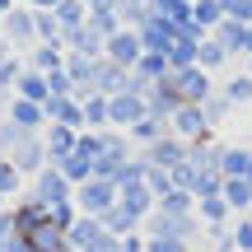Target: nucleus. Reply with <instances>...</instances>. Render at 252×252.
I'll use <instances>...</instances> for the list:
<instances>
[{"instance_id": "nucleus-1", "label": "nucleus", "mask_w": 252, "mask_h": 252, "mask_svg": "<svg viewBox=\"0 0 252 252\" xmlns=\"http://www.w3.org/2000/svg\"><path fill=\"white\" fill-rule=\"evenodd\" d=\"M145 238H178V243H196L201 238V220L196 215H163V210H150V220L140 224Z\"/></svg>"}, {"instance_id": "nucleus-2", "label": "nucleus", "mask_w": 252, "mask_h": 252, "mask_svg": "<svg viewBox=\"0 0 252 252\" xmlns=\"http://www.w3.org/2000/svg\"><path fill=\"white\" fill-rule=\"evenodd\" d=\"M24 196H33L37 206H47V210H56V206H65V201H75V187L61 178V168H52L47 163L37 178H28V187H24Z\"/></svg>"}, {"instance_id": "nucleus-3", "label": "nucleus", "mask_w": 252, "mask_h": 252, "mask_svg": "<svg viewBox=\"0 0 252 252\" xmlns=\"http://www.w3.org/2000/svg\"><path fill=\"white\" fill-rule=\"evenodd\" d=\"M112 206H117V182H108V178H89V182H80V187H75V210H80V215L103 220Z\"/></svg>"}, {"instance_id": "nucleus-4", "label": "nucleus", "mask_w": 252, "mask_h": 252, "mask_svg": "<svg viewBox=\"0 0 252 252\" xmlns=\"http://www.w3.org/2000/svg\"><path fill=\"white\" fill-rule=\"evenodd\" d=\"M0 37H5L9 47H28V52H33L37 47V28H33V9L28 5H14L9 9V14H0Z\"/></svg>"}, {"instance_id": "nucleus-5", "label": "nucleus", "mask_w": 252, "mask_h": 252, "mask_svg": "<svg viewBox=\"0 0 252 252\" xmlns=\"http://www.w3.org/2000/svg\"><path fill=\"white\" fill-rule=\"evenodd\" d=\"M168 131L178 135V140H187V145H196V140H215V131L206 126V117H201V103H182V108L168 117Z\"/></svg>"}, {"instance_id": "nucleus-6", "label": "nucleus", "mask_w": 252, "mask_h": 252, "mask_svg": "<svg viewBox=\"0 0 252 252\" xmlns=\"http://www.w3.org/2000/svg\"><path fill=\"white\" fill-rule=\"evenodd\" d=\"M140 56H145V47H140V33H135V28H122V33H112L108 42H103V61L122 65V70H135Z\"/></svg>"}, {"instance_id": "nucleus-7", "label": "nucleus", "mask_w": 252, "mask_h": 252, "mask_svg": "<svg viewBox=\"0 0 252 252\" xmlns=\"http://www.w3.org/2000/svg\"><path fill=\"white\" fill-rule=\"evenodd\" d=\"M168 84L178 89V98H182V103H206L210 94H215V89H210V75L201 70V65H187V70H168Z\"/></svg>"}, {"instance_id": "nucleus-8", "label": "nucleus", "mask_w": 252, "mask_h": 252, "mask_svg": "<svg viewBox=\"0 0 252 252\" xmlns=\"http://www.w3.org/2000/svg\"><path fill=\"white\" fill-rule=\"evenodd\" d=\"M140 117H145V98H140V94L122 89V94L108 98V126H112V131H131Z\"/></svg>"}, {"instance_id": "nucleus-9", "label": "nucleus", "mask_w": 252, "mask_h": 252, "mask_svg": "<svg viewBox=\"0 0 252 252\" xmlns=\"http://www.w3.org/2000/svg\"><path fill=\"white\" fill-rule=\"evenodd\" d=\"M9 163L24 173V182H28V178H37V173L47 168V145H42V131H37V135H24V140L14 145V154H9Z\"/></svg>"}, {"instance_id": "nucleus-10", "label": "nucleus", "mask_w": 252, "mask_h": 252, "mask_svg": "<svg viewBox=\"0 0 252 252\" xmlns=\"http://www.w3.org/2000/svg\"><path fill=\"white\" fill-rule=\"evenodd\" d=\"M187 150L191 145L187 140H178V135H163V140H154L150 150H140V159L150 163V168H178V163H187Z\"/></svg>"}, {"instance_id": "nucleus-11", "label": "nucleus", "mask_w": 252, "mask_h": 252, "mask_svg": "<svg viewBox=\"0 0 252 252\" xmlns=\"http://www.w3.org/2000/svg\"><path fill=\"white\" fill-rule=\"evenodd\" d=\"M42 112H47V126H70V131H84V108H80V98H47L42 103Z\"/></svg>"}, {"instance_id": "nucleus-12", "label": "nucleus", "mask_w": 252, "mask_h": 252, "mask_svg": "<svg viewBox=\"0 0 252 252\" xmlns=\"http://www.w3.org/2000/svg\"><path fill=\"white\" fill-rule=\"evenodd\" d=\"M9 122L19 126V131H47V112H42V103H28V98H14L9 94V112H5Z\"/></svg>"}, {"instance_id": "nucleus-13", "label": "nucleus", "mask_w": 252, "mask_h": 252, "mask_svg": "<svg viewBox=\"0 0 252 252\" xmlns=\"http://www.w3.org/2000/svg\"><path fill=\"white\" fill-rule=\"evenodd\" d=\"M24 248H28V252H70V243H65V229H56L52 220H42L33 234H24Z\"/></svg>"}, {"instance_id": "nucleus-14", "label": "nucleus", "mask_w": 252, "mask_h": 252, "mask_svg": "<svg viewBox=\"0 0 252 252\" xmlns=\"http://www.w3.org/2000/svg\"><path fill=\"white\" fill-rule=\"evenodd\" d=\"M24 65H28V70L52 75V70H61V65H65V47H61V42H37L33 52L24 56Z\"/></svg>"}, {"instance_id": "nucleus-15", "label": "nucleus", "mask_w": 252, "mask_h": 252, "mask_svg": "<svg viewBox=\"0 0 252 252\" xmlns=\"http://www.w3.org/2000/svg\"><path fill=\"white\" fill-rule=\"evenodd\" d=\"M75 140H80V131H70V126H47V131H42V145H47V163H61L65 154L75 150Z\"/></svg>"}, {"instance_id": "nucleus-16", "label": "nucleus", "mask_w": 252, "mask_h": 252, "mask_svg": "<svg viewBox=\"0 0 252 252\" xmlns=\"http://www.w3.org/2000/svg\"><path fill=\"white\" fill-rule=\"evenodd\" d=\"M252 173V150L248 145H224L220 150V178H248Z\"/></svg>"}, {"instance_id": "nucleus-17", "label": "nucleus", "mask_w": 252, "mask_h": 252, "mask_svg": "<svg viewBox=\"0 0 252 252\" xmlns=\"http://www.w3.org/2000/svg\"><path fill=\"white\" fill-rule=\"evenodd\" d=\"M126 135H131V145H135V150H150L154 140H163V135H173V131H168V122H163V117H150V112H145V117L135 122Z\"/></svg>"}, {"instance_id": "nucleus-18", "label": "nucleus", "mask_w": 252, "mask_h": 252, "mask_svg": "<svg viewBox=\"0 0 252 252\" xmlns=\"http://www.w3.org/2000/svg\"><path fill=\"white\" fill-rule=\"evenodd\" d=\"M98 234H103V220L80 215V220L70 224V234H65V243H70V252H89L94 243H98Z\"/></svg>"}, {"instance_id": "nucleus-19", "label": "nucleus", "mask_w": 252, "mask_h": 252, "mask_svg": "<svg viewBox=\"0 0 252 252\" xmlns=\"http://www.w3.org/2000/svg\"><path fill=\"white\" fill-rule=\"evenodd\" d=\"M117 206H126L131 215H140V220H150V210H154V191L145 187V182H131V187H117Z\"/></svg>"}, {"instance_id": "nucleus-20", "label": "nucleus", "mask_w": 252, "mask_h": 252, "mask_svg": "<svg viewBox=\"0 0 252 252\" xmlns=\"http://www.w3.org/2000/svg\"><path fill=\"white\" fill-rule=\"evenodd\" d=\"M220 196H224V206L234 210V215H252V182L248 178H224Z\"/></svg>"}, {"instance_id": "nucleus-21", "label": "nucleus", "mask_w": 252, "mask_h": 252, "mask_svg": "<svg viewBox=\"0 0 252 252\" xmlns=\"http://www.w3.org/2000/svg\"><path fill=\"white\" fill-rule=\"evenodd\" d=\"M9 215H14V238H24V234H33V229L47 220V206H37L33 196H24L14 210H9Z\"/></svg>"}, {"instance_id": "nucleus-22", "label": "nucleus", "mask_w": 252, "mask_h": 252, "mask_svg": "<svg viewBox=\"0 0 252 252\" xmlns=\"http://www.w3.org/2000/svg\"><path fill=\"white\" fill-rule=\"evenodd\" d=\"M14 98L47 103V98H52V89H47V75H42V70H28V65H24V75H19V84H14Z\"/></svg>"}, {"instance_id": "nucleus-23", "label": "nucleus", "mask_w": 252, "mask_h": 252, "mask_svg": "<svg viewBox=\"0 0 252 252\" xmlns=\"http://www.w3.org/2000/svg\"><path fill=\"white\" fill-rule=\"evenodd\" d=\"M52 14H56V24H61V37L89 24V5H84V0H61V5H56Z\"/></svg>"}, {"instance_id": "nucleus-24", "label": "nucleus", "mask_w": 252, "mask_h": 252, "mask_svg": "<svg viewBox=\"0 0 252 252\" xmlns=\"http://www.w3.org/2000/svg\"><path fill=\"white\" fill-rule=\"evenodd\" d=\"M140 224H145V220H140V215H131V210H126V206H112L108 215H103V229H108L112 238H126V234H140Z\"/></svg>"}, {"instance_id": "nucleus-25", "label": "nucleus", "mask_w": 252, "mask_h": 252, "mask_svg": "<svg viewBox=\"0 0 252 252\" xmlns=\"http://www.w3.org/2000/svg\"><path fill=\"white\" fill-rule=\"evenodd\" d=\"M243 37H248V24H238V19H229V14H224V24H215V42L224 47V56L243 52Z\"/></svg>"}, {"instance_id": "nucleus-26", "label": "nucleus", "mask_w": 252, "mask_h": 252, "mask_svg": "<svg viewBox=\"0 0 252 252\" xmlns=\"http://www.w3.org/2000/svg\"><path fill=\"white\" fill-rule=\"evenodd\" d=\"M80 108H84V131H108V98L103 94L80 98Z\"/></svg>"}, {"instance_id": "nucleus-27", "label": "nucleus", "mask_w": 252, "mask_h": 252, "mask_svg": "<svg viewBox=\"0 0 252 252\" xmlns=\"http://www.w3.org/2000/svg\"><path fill=\"white\" fill-rule=\"evenodd\" d=\"M229 215H234V210L224 206V196H201L196 201V220L201 224H229Z\"/></svg>"}, {"instance_id": "nucleus-28", "label": "nucleus", "mask_w": 252, "mask_h": 252, "mask_svg": "<svg viewBox=\"0 0 252 252\" xmlns=\"http://www.w3.org/2000/svg\"><path fill=\"white\" fill-rule=\"evenodd\" d=\"M191 19H196V28L206 33V28L224 24V5H220V0H191Z\"/></svg>"}, {"instance_id": "nucleus-29", "label": "nucleus", "mask_w": 252, "mask_h": 252, "mask_svg": "<svg viewBox=\"0 0 252 252\" xmlns=\"http://www.w3.org/2000/svg\"><path fill=\"white\" fill-rule=\"evenodd\" d=\"M154 210H163V215H196V196L178 187V191H168V196H163Z\"/></svg>"}, {"instance_id": "nucleus-30", "label": "nucleus", "mask_w": 252, "mask_h": 252, "mask_svg": "<svg viewBox=\"0 0 252 252\" xmlns=\"http://www.w3.org/2000/svg\"><path fill=\"white\" fill-rule=\"evenodd\" d=\"M145 187L154 191V206H159L168 191H178V182H173V173H168V168H145Z\"/></svg>"}, {"instance_id": "nucleus-31", "label": "nucleus", "mask_w": 252, "mask_h": 252, "mask_svg": "<svg viewBox=\"0 0 252 252\" xmlns=\"http://www.w3.org/2000/svg\"><path fill=\"white\" fill-rule=\"evenodd\" d=\"M19 191H24V173H19L14 163H9L5 154H0V196L9 201V196H19Z\"/></svg>"}, {"instance_id": "nucleus-32", "label": "nucleus", "mask_w": 252, "mask_h": 252, "mask_svg": "<svg viewBox=\"0 0 252 252\" xmlns=\"http://www.w3.org/2000/svg\"><path fill=\"white\" fill-rule=\"evenodd\" d=\"M33 28H37V42H61V24L52 9H33Z\"/></svg>"}, {"instance_id": "nucleus-33", "label": "nucleus", "mask_w": 252, "mask_h": 252, "mask_svg": "<svg viewBox=\"0 0 252 252\" xmlns=\"http://www.w3.org/2000/svg\"><path fill=\"white\" fill-rule=\"evenodd\" d=\"M19 75H24V56H5V61H0V98H5V94H14V84H19Z\"/></svg>"}, {"instance_id": "nucleus-34", "label": "nucleus", "mask_w": 252, "mask_h": 252, "mask_svg": "<svg viewBox=\"0 0 252 252\" xmlns=\"http://www.w3.org/2000/svg\"><path fill=\"white\" fill-rule=\"evenodd\" d=\"M196 65H201V70H215V65H224V47H220L215 37H201V42H196Z\"/></svg>"}, {"instance_id": "nucleus-35", "label": "nucleus", "mask_w": 252, "mask_h": 252, "mask_svg": "<svg viewBox=\"0 0 252 252\" xmlns=\"http://www.w3.org/2000/svg\"><path fill=\"white\" fill-rule=\"evenodd\" d=\"M201 117H206V126L215 131V126H220V122L229 117V98H224V94H210V98L201 103Z\"/></svg>"}, {"instance_id": "nucleus-36", "label": "nucleus", "mask_w": 252, "mask_h": 252, "mask_svg": "<svg viewBox=\"0 0 252 252\" xmlns=\"http://www.w3.org/2000/svg\"><path fill=\"white\" fill-rule=\"evenodd\" d=\"M224 98H229V108H238V103H252V75H234V80L224 84Z\"/></svg>"}, {"instance_id": "nucleus-37", "label": "nucleus", "mask_w": 252, "mask_h": 252, "mask_svg": "<svg viewBox=\"0 0 252 252\" xmlns=\"http://www.w3.org/2000/svg\"><path fill=\"white\" fill-rule=\"evenodd\" d=\"M229 238H234V252H252V215H238L229 224Z\"/></svg>"}, {"instance_id": "nucleus-38", "label": "nucleus", "mask_w": 252, "mask_h": 252, "mask_svg": "<svg viewBox=\"0 0 252 252\" xmlns=\"http://www.w3.org/2000/svg\"><path fill=\"white\" fill-rule=\"evenodd\" d=\"M24 135H33V131H19V126L9 122V117H0V154L9 159V154H14V145L24 140Z\"/></svg>"}, {"instance_id": "nucleus-39", "label": "nucleus", "mask_w": 252, "mask_h": 252, "mask_svg": "<svg viewBox=\"0 0 252 252\" xmlns=\"http://www.w3.org/2000/svg\"><path fill=\"white\" fill-rule=\"evenodd\" d=\"M145 252H191V248L178 238H145Z\"/></svg>"}, {"instance_id": "nucleus-40", "label": "nucleus", "mask_w": 252, "mask_h": 252, "mask_svg": "<svg viewBox=\"0 0 252 252\" xmlns=\"http://www.w3.org/2000/svg\"><path fill=\"white\" fill-rule=\"evenodd\" d=\"M117 248H122V238H112L108 229H103V234H98V243H94L89 252H117Z\"/></svg>"}, {"instance_id": "nucleus-41", "label": "nucleus", "mask_w": 252, "mask_h": 252, "mask_svg": "<svg viewBox=\"0 0 252 252\" xmlns=\"http://www.w3.org/2000/svg\"><path fill=\"white\" fill-rule=\"evenodd\" d=\"M117 252H145V234H126Z\"/></svg>"}, {"instance_id": "nucleus-42", "label": "nucleus", "mask_w": 252, "mask_h": 252, "mask_svg": "<svg viewBox=\"0 0 252 252\" xmlns=\"http://www.w3.org/2000/svg\"><path fill=\"white\" fill-rule=\"evenodd\" d=\"M5 238H14V215L0 210V243H5Z\"/></svg>"}, {"instance_id": "nucleus-43", "label": "nucleus", "mask_w": 252, "mask_h": 252, "mask_svg": "<svg viewBox=\"0 0 252 252\" xmlns=\"http://www.w3.org/2000/svg\"><path fill=\"white\" fill-rule=\"evenodd\" d=\"M0 252H28V248H24V238H5V243H0Z\"/></svg>"}, {"instance_id": "nucleus-44", "label": "nucleus", "mask_w": 252, "mask_h": 252, "mask_svg": "<svg viewBox=\"0 0 252 252\" xmlns=\"http://www.w3.org/2000/svg\"><path fill=\"white\" fill-rule=\"evenodd\" d=\"M24 5H28V9H56L61 0H24Z\"/></svg>"}, {"instance_id": "nucleus-45", "label": "nucleus", "mask_w": 252, "mask_h": 252, "mask_svg": "<svg viewBox=\"0 0 252 252\" xmlns=\"http://www.w3.org/2000/svg\"><path fill=\"white\" fill-rule=\"evenodd\" d=\"M210 252H234V238H229V243H215V248H210Z\"/></svg>"}, {"instance_id": "nucleus-46", "label": "nucleus", "mask_w": 252, "mask_h": 252, "mask_svg": "<svg viewBox=\"0 0 252 252\" xmlns=\"http://www.w3.org/2000/svg\"><path fill=\"white\" fill-rule=\"evenodd\" d=\"M243 52H252V24H248V37H243Z\"/></svg>"}, {"instance_id": "nucleus-47", "label": "nucleus", "mask_w": 252, "mask_h": 252, "mask_svg": "<svg viewBox=\"0 0 252 252\" xmlns=\"http://www.w3.org/2000/svg\"><path fill=\"white\" fill-rule=\"evenodd\" d=\"M0 210H5V196H0Z\"/></svg>"}, {"instance_id": "nucleus-48", "label": "nucleus", "mask_w": 252, "mask_h": 252, "mask_svg": "<svg viewBox=\"0 0 252 252\" xmlns=\"http://www.w3.org/2000/svg\"><path fill=\"white\" fill-rule=\"evenodd\" d=\"M5 98H9V94H5Z\"/></svg>"}]
</instances>
